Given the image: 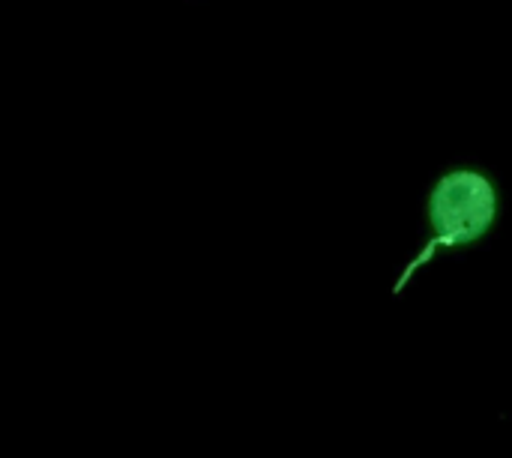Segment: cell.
<instances>
[{
    "label": "cell",
    "mask_w": 512,
    "mask_h": 458,
    "mask_svg": "<svg viewBox=\"0 0 512 458\" xmlns=\"http://www.w3.org/2000/svg\"><path fill=\"white\" fill-rule=\"evenodd\" d=\"M498 216V192L495 186L474 174V171H453L447 174L429 201V222L435 228V240L426 246V252L408 267L405 279L429 261V255L435 249H459L468 243H477L495 222ZM405 279L396 285V291L405 285Z\"/></svg>",
    "instance_id": "obj_1"
}]
</instances>
